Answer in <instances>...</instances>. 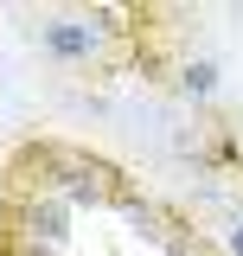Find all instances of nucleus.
<instances>
[{
	"label": "nucleus",
	"instance_id": "nucleus-1",
	"mask_svg": "<svg viewBox=\"0 0 243 256\" xmlns=\"http://www.w3.org/2000/svg\"><path fill=\"white\" fill-rule=\"evenodd\" d=\"M26 20H32V26H26L32 45H38L52 64H64V70H84V77H96V84H109V77H122V70H134L128 52L109 45V38L90 26L84 6H45V13H26Z\"/></svg>",
	"mask_w": 243,
	"mask_h": 256
},
{
	"label": "nucleus",
	"instance_id": "nucleus-2",
	"mask_svg": "<svg viewBox=\"0 0 243 256\" xmlns=\"http://www.w3.org/2000/svg\"><path fill=\"white\" fill-rule=\"evenodd\" d=\"M0 224L6 230H20V237H32V244H52L58 250L64 237H70V198H26V205H0Z\"/></svg>",
	"mask_w": 243,
	"mask_h": 256
},
{
	"label": "nucleus",
	"instance_id": "nucleus-4",
	"mask_svg": "<svg viewBox=\"0 0 243 256\" xmlns=\"http://www.w3.org/2000/svg\"><path fill=\"white\" fill-rule=\"evenodd\" d=\"M224 256H243V212L224 224Z\"/></svg>",
	"mask_w": 243,
	"mask_h": 256
},
{
	"label": "nucleus",
	"instance_id": "nucleus-3",
	"mask_svg": "<svg viewBox=\"0 0 243 256\" xmlns=\"http://www.w3.org/2000/svg\"><path fill=\"white\" fill-rule=\"evenodd\" d=\"M218 77H224V70H218V58L192 52V58L180 64V77H173V90H180L186 102H212V96H218Z\"/></svg>",
	"mask_w": 243,
	"mask_h": 256
}]
</instances>
